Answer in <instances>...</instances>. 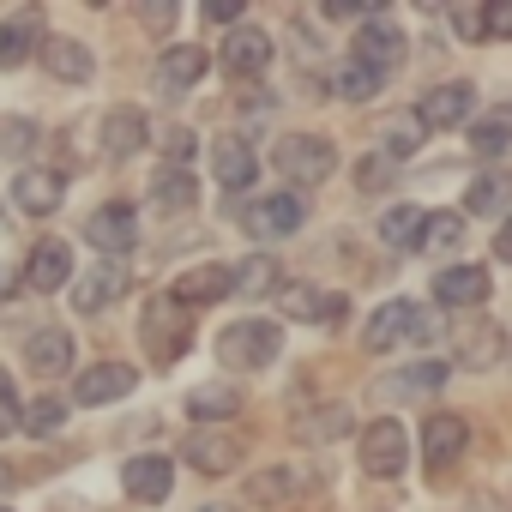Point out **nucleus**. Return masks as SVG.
Segmentation results:
<instances>
[{
    "instance_id": "1",
    "label": "nucleus",
    "mask_w": 512,
    "mask_h": 512,
    "mask_svg": "<svg viewBox=\"0 0 512 512\" xmlns=\"http://www.w3.org/2000/svg\"><path fill=\"white\" fill-rule=\"evenodd\" d=\"M139 344H145V356H151L157 368H175V362L193 350V308H181L169 290L151 296L145 314H139Z\"/></svg>"
},
{
    "instance_id": "2",
    "label": "nucleus",
    "mask_w": 512,
    "mask_h": 512,
    "mask_svg": "<svg viewBox=\"0 0 512 512\" xmlns=\"http://www.w3.org/2000/svg\"><path fill=\"white\" fill-rule=\"evenodd\" d=\"M284 356V326L278 320H235L217 332V362L223 368H272Z\"/></svg>"
},
{
    "instance_id": "3",
    "label": "nucleus",
    "mask_w": 512,
    "mask_h": 512,
    "mask_svg": "<svg viewBox=\"0 0 512 512\" xmlns=\"http://www.w3.org/2000/svg\"><path fill=\"white\" fill-rule=\"evenodd\" d=\"M272 163H278V175H284L290 187H320V181H332V169H338V145L320 139V133H290V139H278Z\"/></svg>"
},
{
    "instance_id": "4",
    "label": "nucleus",
    "mask_w": 512,
    "mask_h": 512,
    "mask_svg": "<svg viewBox=\"0 0 512 512\" xmlns=\"http://www.w3.org/2000/svg\"><path fill=\"white\" fill-rule=\"evenodd\" d=\"M356 452H362V470L386 482V476H398V470L410 464V428L392 422V416H374V422H362Z\"/></svg>"
},
{
    "instance_id": "5",
    "label": "nucleus",
    "mask_w": 512,
    "mask_h": 512,
    "mask_svg": "<svg viewBox=\"0 0 512 512\" xmlns=\"http://www.w3.org/2000/svg\"><path fill=\"white\" fill-rule=\"evenodd\" d=\"M416 446H422V470H428V476H446V470L470 452V422L452 416V410H434V416L422 422Z\"/></svg>"
},
{
    "instance_id": "6",
    "label": "nucleus",
    "mask_w": 512,
    "mask_h": 512,
    "mask_svg": "<svg viewBox=\"0 0 512 512\" xmlns=\"http://www.w3.org/2000/svg\"><path fill=\"white\" fill-rule=\"evenodd\" d=\"M241 223H247L253 241H284V235H296L308 223V199L302 193H266V199H253L241 211Z\"/></svg>"
},
{
    "instance_id": "7",
    "label": "nucleus",
    "mask_w": 512,
    "mask_h": 512,
    "mask_svg": "<svg viewBox=\"0 0 512 512\" xmlns=\"http://www.w3.org/2000/svg\"><path fill=\"white\" fill-rule=\"evenodd\" d=\"M85 241H91L97 253H109V260H121V253H133V247H139V211H133L127 199L97 205V211L85 217Z\"/></svg>"
},
{
    "instance_id": "8",
    "label": "nucleus",
    "mask_w": 512,
    "mask_h": 512,
    "mask_svg": "<svg viewBox=\"0 0 512 512\" xmlns=\"http://www.w3.org/2000/svg\"><path fill=\"white\" fill-rule=\"evenodd\" d=\"M278 314H284V320H302V326H338V320H344V296H338V290H320V284H308V278H284Z\"/></svg>"
},
{
    "instance_id": "9",
    "label": "nucleus",
    "mask_w": 512,
    "mask_h": 512,
    "mask_svg": "<svg viewBox=\"0 0 512 512\" xmlns=\"http://www.w3.org/2000/svg\"><path fill=\"white\" fill-rule=\"evenodd\" d=\"M67 284H73V241L43 235V241L25 253V290L49 296V290H67Z\"/></svg>"
},
{
    "instance_id": "10",
    "label": "nucleus",
    "mask_w": 512,
    "mask_h": 512,
    "mask_svg": "<svg viewBox=\"0 0 512 512\" xmlns=\"http://www.w3.org/2000/svg\"><path fill=\"white\" fill-rule=\"evenodd\" d=\"M482 302H488V272H482V266L458 260V266H440V272H434V308L470 314V308H482Z\"/></svg>"
},
{
    "instance_id": "11",
    "label": "nucleus",
    "mask_w": 512,
    "mask_h": 512,
    "mask_svg": "<svg viewBox=\"0 0 512 512\" xmlns=\"http://www.w3.org/2000/svg\"><path fill=\"white\" fill-rule=\"evenodd\" d=\"M139 386V368L133 362H97L73 380V404L79 410H97V404H121L127 392Z\"/></svg>"
},
{
    "instance_id": "12",
    "label": "nucleus",
    "mask_w": 512,
    "mask_h": 512,
    "mask_svg": "<svg viewBox=\"0 0 512 512\" xmlns=\"http://www.w3.org/2000/svg\"><path fill=\"white\" fill-rule=\"evenodd\" d=\"M121 488H127V500H139V506H163L169 488H175L169 452H139V458H127V464H121Z\"/></svg>"
},
{
    "instance_id": "13",
    "label": "nucleus",
    "mask_w": 512,
    "mask_h": 512,
    "mask_svg": "<svg viewBox=\"0 0 512 512\" xmlns=\"http://www.w3.org/2000/svg\"><path fill=\"white\" fill-rule=\"evenodd\" d=\"M506 356V326L500 320H458L452 332V362L458 368H494Z\"/></svg>"
},
{
    "instance_id": "14",
    "label": "nucleus",
    "mask_w": 512,
    "mask_h": 512,
    "mask_svg": "<svg viewBox=\"0 0 512 512\" xmlns=\"http://www.w3.org/2000/svg\"><path fill=\"white\" fill-rule=\"evenodd\" d=\"M217 61H223L229 79H260V73L272 67V37H266V31H253V25H235V31L223 37Z\"/></svg>"
},
{
    "instance_id": "15",
    "label": "nucleus",
    "mask_w": 512,
    "mask_h": 512,
    "mask_svg": "<svg viewBox=\"0 0 512 512\" xmlns=\"http://www.w3.org/2000/svg\"><path fill=\"white\" fill-rule=\"evenodd\" d=\"M470 109H476V85H470V79H452V85H434V91L416 103V121H422L428 133H446V127L470 121Z\"/></svg>"
},
{
    "instance_id": "16",
    "label": "nucleus",
    "mask_w": 512,
    "mask_h": 512,
    "mask_svg": "<svg viewBox=\"0 0 512 512\" xmlns=\"http://www.w3.org/2000/svg\"><path fill=\"white\" fill-rule=\"evenodd\" d=\"M205 73H211V55H205L199 43H175V49H163V55H157V67H151L157 91H169V97L193 91V85H199Z\"/></svg>"
},
{
    "instance_id": "17",
    "label": "nucleus",
    "mask_w": 512,
    "mask_h": 512,
    "mask_svg": "<svg viewBox=\"0 0 512 512\" xmlns=\"http://www.w3.org/2000/svg\"><path fill=\"white\" fill-rule=\"evenodd\" d=\"M43 43H49V37H43V13H37V7L0 19V67H25V61H37Z\"/></svg>"
},
{
    "instance_id": "18",
    "label": "nucleus",
    "mask_w": 512,
    "mask_h": 512,
    "mask_svg": "<svg viewBox=\"0 0 512 512\" xmlns=\"http://www.w3.org/2000/svg\"><path fill=\"white\" fill-rule=\"evenodd\" d=\"M61 193H67V175L61 169H19L13 175V211H25V217L61 211Z\"/></svg>"
},
{
    "instance_id": "19",
    "label": "nucleus",
    "mask_w": 512,
    "mask_h": 512,
    "mask_svg": "<svg viewBox=\"0 0 512 512\" xmlns=\"http://www.w3.org/2000/svg\"><path fill=\"white\" fill-rule=\"evenodd\" d=\"M121 296H127V266H121V260H103V266H91V272L73 278V308H79V314H103V308L121 302Z\"/></svg>"
},
{
    "instance_id": "20",
    "label": "nucleus",
    "mask_w": 512,
    "mask_h": 512,
    "mask_svg": "<svg viewBox=\"0 0 512 512\" xmlns=\"http://www.w3.org/2000/svg\"><path fill=\"white\" fill-rule=\"evenodd\" d=\"M169 296L181 302V308H211V302H223V296H235V266H193V272H181L175 284H169Z\"/></svg>"
},
{
    "instance_id": "21",
    "label": "nucleus",
    "mask_w": 512,
    "mask_h": 512,
    "mask_svg": "<svg viewBox=\"0 0 512 512\" xmlns=\"http://www.w3.org/2000/svg\"><path fill=\"white\" fill-rule=\"evenodd\" d=\"M211 175H217V187H223V193H247V187H253V175H260V157H253V145H247V139L223 133V139L211 145Z\"/></svg>"
},
{
    "instance_id": "22",
    "label": "nucleus",
    "mask_w": 512,
    "mask_h": 512,
    "mask_svg": "<svg viewBox=\"0 0 512 512\" xmlns=\"http://www.w3.org/2000/svg\"><path fill=\"white\" fill-rule=\"evenodd\" d=\"M350 55L356 61H368V67H380V73H392L398 61H404V31L392 25V19H368V25H356V43H350Z\"/></svg>"
},
{
    "instance_id": "23",
    "label": "nucleus",
    "mask_w": 512,
    "mask_h": 512,
    "mask_svg": "<svg viewBox=\"0 0 512 512\" xmlns=\"http://www.w3.org/2000/svg\"><path fill=\"white\" fill-rule=\"evenodd\" d=\"M410 332H416V302H386V308L368 314V326H362V350H368V356H386V350H398Z\"/></svg>"
},
{
    "instance_id": "24",
    "label": "nucleus",
    "mask_w": 512,
    "mask_h": 512,
    "mask_svg": "<svg viewBox=\"0 0 512 512\" xmlns=\"http://www.w3.org/2000/svg\"><path fill=\"white\" fill-rule=\"evenodd\" d=\"M181 458H187L199 476H229V470L241 464V440H235V434H223V428H205V434H187Z\"/></svg>"
},
{
    "instance_id": "25",
    "label": "nucleus",
    "mask_w": 512,
    "mask_h": 512,
    "mask_svg": "<svg viewBox=\"0 0 512 512\" xmlns=\"http://www.w3.org/2000/svg\"><path fill=\"white\" fill-rule=\"evenodd\" d=\"M37 61H43V73H49V79H61V85H85V79L97 73V55H91L79 37H49Z\"/></svg>"
},
{
    "instance_id": "26",
    "label": "nucleus",
    "mask_w": 512,
    "mask_h": 512,
    "mask_svg": "<svg viewBox=\"0 0 512 512\" xmlns=\"http://www.w3.org/2000/svg\"><path fill=\"white\" fill-rule=\"evenodd\" d=\"M464 211L470 217H512V163L506 169H482L476 181H470V193H464Z\"/></svg>"
},
{
    "instance_id": "27",
    "label": "nucleus",
    "mask_w": 512,
    "mask_h": 512,
    "mask_svg": "<svg viewBox=\"0 0 512 512\" xmlns=\"http://www.w3.org/2000/svg\"><path fill=\"white\" fill-rule=\"evenodd\" d=\"M103 151H109L115 163L139 157V151H145V109H133V103L109 109V115H103Z\"/></svg>"
},
{
    "instance_id": "28",
    "label": "nucleus",
    "mask_w": 512,
    "mask_h": 512,
    "mask_svg": "<svg viewBox=\"0 0 512 512\" xmlns=\"http://www.w3.org/2000/svg\"><path fill=\"white\" fill-rule=\"evenodd\" d=\"M344 434H356L350 404H320V410H302V416H296V440H302V446H332V440H344Z\"/></svg>"
},
{
    "instance_id": "29",
    "label": "nucleus",
    "mask_w": 512,
    "mask_h": 512,
    "mask_svg": "<svg viewBox=\"0 0 512 512\" xmlns=\"http://www.w3.org/2000/svg\"><path fill=\"white\" fill-rule=\"evenodd\" d=\"M73 332H61V326H49V332H37V338H25V368L31 374H67L73 368Z\"/></svg>"
},
{
    "instance_id": "30",
    "label": "nucleus",
    "mask_w": 512,
    "mask_h": 512,
    "mask_svg": "<svg viewBox=\"0 0 512 512\" xmlns=\"http://www.w3.org/2000/svg\"><path fill=\"white\" fill-rule=\"evenodd\" d=\"M302 488H308V476H302L296 464H266L260 476L247 482V500H253V506H290Z\"/></svg>"
},
{
    "instance_id": "31",
    "label": "nucleus",
    "mask_w": 512,
    "mask_h": 512,
    "mask_svg": "<svg viewBox=\"0 0 512 512\" xmlns=\"http://www.w3.org/2000/svg\"><path fill=\"white\" fill-rule=\"evenodd\" d=\"M187 416H193V422H229V416H241V386H229V380L193 386V392H187Z\"/></svg>"
},
{
    "instance_id": "32",
    "label": "nucleus",
    "mask_w": 512,
    "mask_h": 512,
    "mask_svg": "<svg viewBox=\"0 0 512 512\" xmlns=\"http://www.w3.org/2000/svg\"><path fill=\"white\" fill-rule=\"evenodd\" d=\"M380 85H386V73H380V67H368V61H356V55H344V61H338V73H332V91H338L344 103H374V97H380Z\"/></svg>"
},
{
    "instance_id": "33",
    "label": "nucleus",
    "mask_w": 512,
    "mask_h": 512,
    "mask_svg": "<svg viewBox=\"0 0 512 512\" xmlns=\"http://www.w3.org/2000/svg\"><path fill=\"white\" fill-rule=\"evenodd\" d=\"M193 199H199V187H193V175L187 169H157V181H151V205L163 211V217H181V211H193Z\"/></svg>"
},
{
    "instance_id": "34",
    "label": "nucleus",
    "mask_w": 512,
    "mask_h": 512,
    "mask_svg": "<svg viewBox=\"0 0 512 512\" xmlns=\"http://www.w3.org/2000/svg\"><path fill=\"white\" fill-rule=\"evenodd\" d=\"M470 151L476 157H512V109H488L470 121Z\"/></svg>"
},
{
    "instance_id": "35",
    "label": "nucleus",
    "mask_w": 512,
    "mask_h": 512,
    "mask_svg": "<svg viewBox=\"0 0 512 512\" xmlns=\"http://www.w3.org/2000/svg\"><path fill=\"white\" fill-rule=\"evenodd\" d=\"M278 290H284V272L272 253H247L235 266V296H278Z\"/></svg>"
},
{
    "instance_id": "36",
    "label": "nucleus",
    "mask_w": 512,
    "mask_h": 512,
    "mask_svg": "<svg viewBox=\"0 0 512 512\" xmlns=\"http://www.w3.org/2000/svg\"><path fill=\"white\" fill-rule=\"evenodd\" d=\"M422 223H428V211H416V205H392V211L380 217V241H386L392 253H416Z\"/></svg>"
},
{
    "instance_id": "37",
    "label": "nucleus",
    "mask_w": 512,
    "mask_h": 512,
    "mask_svg": "<svg viewBox=\"0 0 512 512\" xmlns=\"http://www.w3.org/2000/svg\"><path fill=\"white\" fill-rule=\"evenodd\" d=\"M440 386H446V362H410L404 374L386 380L392 398H428V392H440Z\"/></svg>"
},
{
    "instance_id": "38",
    "label": "nucleus",
    "mask_w": 512,
    "mask_h": 512,
    "mask_svg": "<svg viewBox=\"0 0 512 512\" xmlns=\"http://www.w3.org/2000/svg\"><path fill=\"white\" fill-rule=\"evenodd\" d=\"M422 133H428V127H422L416 115H386V121H380V151H386L392 163H404V157L422 145Z\"/></svg>"
},
{
    "instance_id": "39",
    "label": "nucleus",
    "mask_w": 512,
    "mask_h": 512,
    "mask_svg": "<svg viewBox=\"0 0 512 512\" xmlns=\"http://www.w3.org/2000/svg\"><path fill=\"white\" fill-rule=\"evenodd\" d=\"M458 241H464V211H428L416 253H452Z\"/></svg>"
},
{
    "instance_id": "40",
    "label": "nucleus",
    "mask_w": 512,
    "mask_h": 512,
    "mask_svg": "<svg viewBox=\"0 0 512 512\" xmlns=\"http://www.w3.org/2000/svg\"><path fill=\"white\" fill-rule=\"evenodd\" d=\"M31 145H37V121H31V115H0V151L25 157Z\"/></svg>"
},
{
    "instance_id": "41",
    "label": "nucleus",
    "mask_w": 512,
    "mask_h": 512,
    "mask_svg": "<svg viewBox=\"0 0 512 512\" xmlns=\"http://www.w3.org/2000/svg\"><path fill=\"white\" fill-rule=\"evenodd\" d=\"M398 175V163L386 157V151H368L362 163H356V193H374V187H386Z\"/></svg>"
},
{
    "instance_id": "42",
    "label": "nucleus",
    "mask_w": 512,
    "mask_h": 512,
    "mask_svg": "<svg viewBox=\"0 0 512 512\" xmlns=\"http://www.w3.org/2000/svg\"><path fill=\"white\" fill-rule=\"evenodd\" d=\"M61 416H67L61 398H37V404H25V434H55Z\"/></svg>"
},
{
    "instance_id": "43",
    "label": "nucleus",
    "mask_w": 512,
    "mask_h": 512,
    "mask_svg": "<svg viewBox=\"0 0 512 512\" xmlns=\"http://www.w3.org/2000/svg\"><path fill=\"white\" fill-rule=\"evenodd\" d=\"M7 434H25V398L13 392V380L0 374V440Z\"/></svg>"
},
{
    "instance_id": "44",
    "label": "nucleus",
    "mask_w": 512,
    "mask_h": 512,
    "mask_svg": "<svg viewBox=\"0 0 512 512\" xmlns=\"http://www.w3.org/2000/svg\"><path fill=\"white\" fill-rule=\"evenodd\" d=\"M482 31L488 37H512V0H482Z\"/></svg>"
},
{
    "instance_id": "45",
    "label": "nucleus",
    "mask_w": 512,
    "mask_h": 512,
    "mask_svg": "<svg viewBox=\"0 0 512 512\" xmlns=\"http://www.w3.org/2000/svg\"><path fill=\"white\" fill-rule=\"evenodd\" d=\"M163 157H169V169H187V157H193V133H187V127H169V133H163Z\"/></svg>"
},
{
    "instance_id": "46",
    "label": "nucleus",
    "mask_w": 512,
    "mask_h": 512,
    "mask_svg": "<svg viewBox=\"0 0 512 512\" xmlns=\"http://www.w3.org/2000/svg\"><path fill=\"white\" fill-rule=\"evenodd\" d=\"M452 31H458L464 43H476V37H488V31H482V7H452Z\"/></svg>"
},
{
    "instance_id": "47",
    "label": "nucleus",
    "mask_w": 512,
    "mask_h": 512,
    "mask_svg": "<svg viewBox=\"0 0 512 512\" xmlns=\"http://www.w3.org/2000/svg\"><path fill=\"white\" fill-rule=\"evenodd\" d=\"M320 13H326V19H362V25L374 19V7H368V0H326Z\"/></svg>"
},
{
    "instance_id": "48",
    "label": "nucleus",
    "mask_w": 512,
    "mask_h": 512,
    "mask_svg": "<svg viewBox=\"0 0 512 512\" xmlns=\"http://www.w3.org/2000/svg\"><path fill=\"white\" fill-rule=\"evenodd\" d=\"M199 13H205L211 25H241V13H247V7H241V0H205Z\"/></svg>"
},
{
    "instance_id": "49",
    "label": "nucleus",
    "mask_w": 512,
    "mask_h": 512,
    "mask_svg": "<svg viewBox=\"0 0 512 512\" xmlns=\"http://www.w3.org/2000/svg\"><path fill=\"white\" fill-rule=\"evenodd\" d=\"M139 19H145L151 31H169V25H175V0H145Z\"/></svg>"
},
{
    "instance_id": "50",
    "label": "nucleus",
    "mask_w": 512,
    "mask_h": 512,
    "mask_svg": "<svg viewBox=\"0 0 512 512\" xmlns=\"http://www.w3.org/2000/svg\"><path fill=\"white\" fill-rule=\"evenodd\" d=\"M458 512H512V506H506L500 494H470V500H464Z\"/></svg>"
},
{
    "instance_id": "51",
    "label": "nucleus",
    "mask_w": 512,
    "mask_h": 512,
    "mask_svg": "<svg viewBox=\"0 0 512 512\" xmlns=\"http://www.w3.org/2000/svg\"><path fill=\"white\" fill-rule=\"evenodd\" d=\"M494 260H500V266H512V217H506V223H500V235H494Z\"/></svg>"
},
{
    "instance_id": "52",
    "label": "nucleus",
    "mask_w": 512,
    "mask_h": 512,
    "mask_svg": "<svg viewBox=\"0 0 512 512\" xmlns=\"http://www.w3.org/2000/svg\"><path fill=\"white\" fill-rule=\"evenodd\" d=\"M199 512H241V506H235V500H205Z\"/></svg>"
},
{
    "instance_id": "53",
    "label": "nucleus",
    "mask_w": 512,
    "mask_h": 512,
    "mask_svg": "<svg viewBox=\"0 0 512 512\" xmlns=\"http://www.w3.org/2000/svg\"><path fill=\"white\" fill-rule=\"evenodd\" d=\"M7 488H13V470H7V464H0V494H7Z\"/></svg>"
}]
</instances>
